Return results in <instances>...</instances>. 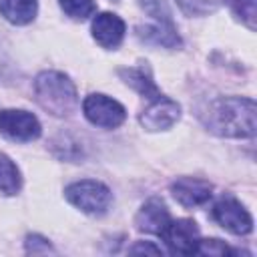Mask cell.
Returning <instances> with one entry per match:
<instances>
[{
    "label": "cell",
    "instance_id": "8",
    "mask_svg": "<svg viewBox=\"0 0 257 257\" xmlns=\"http://www.w3.org/2000/svg\"><path fill=\"white\" fill-rule=\"evenodd\" d=\"M175 255H195L199 247V227L193 219H177L167 225L165 233L161 235Z\"/></svg>",
    "mask_w": 257,
    "mask_h": 257
},
{
    "label": "cell",
    "instance_id": "3",
    "mask_svg": "<svg viewBox=\"0 0 257 257\" xmlns=\"http://www.w3.org/2000/svg\"><path fill=\"white\" fill-rule=\"evenodd\" d=\"M143 10L155 20V26L139 28V36L151 44L175 48L181 44V38L177 34V26L173 22L171 8L167 6L165 0H141Z\"/></svg>",
    "mask_w": 257,
    "mask_h": 257
},
{
    "label": "cell",
    "instance_id": "12",
    "mask_svg": "<svg viewBox=\"0 0 257 257\" xmlns=\"http://www.w3.org/2000/svg\"><path fill=\"white\" fill-rule=\"evenodd\" d=\"M171 223V215L169 209L165 207V203L157 197L149 199L137 213L135 217V225L139 231L145 233H153V235H163L167 225Z\"/></svg>",
    "mask_w": 257,
    "mask_h": 257
},
{
    "label": "cell",
    "instance_id": "11",
    "mask_svg": "<svg viewBox=\"0 0 257 257\" xmlns=\"http://www.w3.org/2000/svg\"><path fill=\"white\" fill-rule=\"evenodd\" d=\"M126 26L122 18L112 12H100L92 20V38L102 48H116L124 38Z\"/></svg>",
    "mask_w": 257,
    "mask_h": 257
},
{
    "label": "cell",
    "instance_id": "10",
    "mask_svg": "<svg viewBox=\"0 0 257 257\" xmlns=\"http://www.w3.org/2000/svg\"><path fill=\"white\" fill-rule=\"evenodd\" d=\"M171 193L179 205L191 209V207L205 205L213 197V185L203 181V179L181 177L171 185Z\"/></svg>",
    "mask_w": 257,
    "mask_h": 257
},
{
    "label": "cell",
    "instance_id": "18",
    "mask_svg": "<svg viewBox=\"0 0 257 257\" xmlns=\"http://www.w3.org/2000/svg\"><path fill=\"white\" fill-rule=\"evenodd\" d=\"M227 4L251 30L255 28V0H227Z\"/></svg>",
    "mask_w": 257,
    "mask_h": 257
},
{
    "label": "cell",
    "instance_id": "17",
    "mask_svg": "<svg viewBox=\"0 0 257 257\" xmlns=\"http://www.w3.org/2000/svg\"><path fill=\"white\" fill-rule=\"evenodd\" d=\"M60 8L74 20H84L94 14L96 2L94 0H58Z\"/></svg>",
    "mask_w": 257,
    "mask_h": 257
},
{
    "label": "cell",
    "instance_id": "20",
    "mask_svg": "<svg viewBox=\"0 0 257 257\" xmlns=\"http://www.w3.org/2000/svg\"><path fill=\"white\" fill-rule=\"evenodd\" d=\"M26 251L28 253H54L52 245L40 235H30L26 239Z\"/></svg>",
    "mask_w": 257,
    "mask_h": 257
},
{
    "label": "cell",
    "instance_id": "9",
    "mask_svg": "<svg viewBox=\"0 0 257 257\" xmlns=\"http://www.w3.org/2000/svg\"><path fill=\"white\" fill-rule=\"evenodd\" d=\"M179 116H181V106H179V102L173 100V98H169V96L159 94V96L151 98V104L141 112L139 120H141V124H143L147 131L155 133V131L171 128V126L179 120Z\"/></svg>",
    "mask_w": 257,
    "mask_h": 257
},
{
    "label": "cell",
    "instance_id": "19",
    "mask_svg": "<svg viewBox=\"0 0 257 257\" xmlns=\"http://www.w3.org/2000/svg\"><path fill=\"white\" fill-rule=\"evenodd\" d=\"M197 253H201V255H227L229 249L219 239H199Z\"/></svg>",
    "mask_w": 257,
    "mask_h": 257
},
{
    "label": "cell",
    "instance_id": "4",
    "mask_svg": "<svg viewBox=\"0 0 257 257\" xmlns=\"http://www.w3.org/2000/svg\"><path fill=\"white\" fill-rule=\"evenodd\" d=\"M64 197L68 199V203H72L76 209H80L82 213H88V215L106 213V209L110 207V201H112L110 189L104 183L94 181V179L70 183L64 189Z\"/></svg>",
    "mask_w": 257,
    "mask_h": 257
},
{
    "label": "cell",
    "instance_id": "21",
    "mask_svg": "<svg viewBox=\"0 0 257 257\" xmlns=\"http://www.w3.org/2000/svg\"><path fill=\"white\" fill-rule=\"evenodd\" d=\"M128 253H153V255H163V251H161V247H157V245H153V243H137V245H133L131 249H128Z\"/></svg>",
    "mask_w": 257,
    "mask_h": 257
},
{
    "label": "cell",
    "instance_id": "16",
    "mask_svg": "<svg viewBox=\"0 0 257 257\" xmlns=\"http://www.w3.org/2000/svg\"><path fill=\"white\" fill-rule=\"evenodd\" d=\"M177 4L189 16H207L227 4V0H177Z\"/></svg>",
    "mask_w": 257,
    "mask_h": 257
},
{
    "label": "cell",
    "instance_id": "2",
    "mask_svg": "<svg viewBox=\"0 0 257 257\" xmlns=\"http://www.w3.org/2000/svg\"><path fill=\"white\" fill-rule=\"evenodd\" d=\"M34 94H36V102L54 116L70 114L78 102L74 82L66 74L56 70H46L36 76Z\"/></svg>",
    "mask_w": 257,
    "mask_h": 257
},
{
    "label": "cell",
    "instance_id": "13",
    "mask_svg": "<svg viewBox=\"0 0 257 257\" xmlns=\"http://www.w3.org/2000/svg\"><path fill=\"white\" fill-rule=\"evenodd\" d=\"M38 12L36 0H0V14L12 24H28Z\"/></svg>",
    "mask_w": 257,
    "mask_h": 257
},
{
    "label": "cell",
    "instance_id": "6",
    "mask_svg": "<svg viewBox=\"0 0 257 257\" xmlns=\"http://www.w3.org/2000/svg\"><path fill=\"white\" fill-rule=\"evenodd\" d=\"M0 133L10 141L28 143L40 137V122L28 110L6 108L0 110Z\"/></svg>",
    "mask_w": 257,
    "mask_h": 257
},
{
    "label": "cell",
    "instance_id": "5",
    "mask_svg": "<svg viewBox=\"0 0 257 257\" xmlns=\"http://www.w3.org/2000/svg\"><path fill=\"white\" fill-rule=\"evenodd\" d=\"M82 112L88 118V122L102 126V128H114L122 124L126 118V110L118 100L106 94H98V92L88 94L82 100Z\"/></svg>",
    "mask_w": 257,
    "mask_h": 257
},
{
    "label": "cell",
    "instance_id": "7",
    "mask_svg": "<svg viewBox=\"0 0 257 257\" xmlns=\"http://www.w3.org/2000/svg\"><path fill=\"white\" fill-rule=\"evenodd\" d=\"M213 219L233 235H247L253 229L249 211L231 195L219 199L213 207Z\"/></svg>",
    "mask_w": 257,
    "mask_h": 257
},
{
    "label": "cell",
    "instance_id": "1",
    "mask_svg": "<svg viewBox=\"0 0 257 257\" xmlns=\"http://www.w3.org/2000/svg\"><path fill=\"white\" fill-rule=\"evenodd\" d=\"M201 120L219 137L247 139L255 135V100L245 96H221L209 102Z\"/></svg>",
    "mask_w": 257,
    "mask_h": 257
},
{
    "label": "cell",
    "instance_id": "14",
    "mask_svg": "<svg viewBox=\"0 0 257 257\" xmlns=\"http://www.w3.org/2000/svg\"><path fill=\"white\" fill-rule=\"evenodd\" d=\"M118 74L124 78V82L128 86H133L135 90H139L143 96L147 98H155L159 96V88L155 86L153 78H151V72L147 66H137V68H120Z\"/></svg>",
    "mask_w": 257,
    "mask_h": 257
},
{
    "label": "cell",
    "instance_id": "15",
    "mask_svg": "<svg viewBox=\"0 0 257 257\" xmlns=\"http://www.w3.org/2000/svg\"><path fill=\"white\" fill-rule=\"evenodd\" d=\"M22 187V177L14 161L0 153V193L4 195H16Z\"/></svg>",
    "mask_w": 257,
    "mask_h": 257
}]
</instances>
